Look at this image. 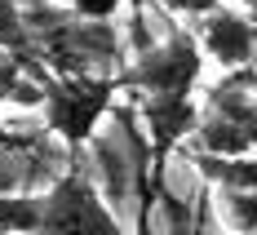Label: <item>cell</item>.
Wrapping results in <instances>:
<instances>
[{
    "label": "cell",
    "instance_id": "1",
    "mask_svg": "<svg viewBox=\"0 0 257 235\" xmlns=\"http://www.w3.org/2000/svg\"><path fill=\"white\" fill-rule=\"evenodd\" d=\"M27 71H36L49 133L62 138L71 151H80L98 133V125L106 120V111L115 106V93H120V80L98 76V71H67V76H53L40 67H27Z\"/></svg>",
    "mask_w": 257,
    "mask_h": 235
},
{
    "label": "cell",
    "instance_id": "2",
    "mask_svg": "<svg viewBox=\"0 0 257 235\" xmlns=\"http://www.w3.org/2000/svg\"><path fill=\"white\" fill-rule=\"evenodd\" d=\"M36 235H128V231L120 226V217L106 209L93 178L80 173V169H67L40 195Z\"/></svg>",
    "mask_w": 257,
    "mask_h": 235
},
{
    "label": "cell",
    "instance_id": "3",
    "mask_svg": "<svg viewBox=\"0 0 257 235\" xmlns=\"http://www.w3.org/2000/svg\"><path fill=\"white\" fill-rule=\"evenodd\" d=\"M200 120V102L195 93H142V125H147V142H151V186L142 191V226L151 217L155 200H169V156L195 133Z\"/></svg>",
    "mask_w": 257,
    "mask_h": 235
},
{
    "label": "cell",
    "instance_id": "4",
    "mask_svg": "<svg viewBox=\"0 0 257 235\" xmlns=\"http://www.w3.org/2000/svg\"><path fill=\"white\" fill-rule=\"evenodd\" d=\"M204 53L195 45V36L186 27H173L160 45L142 49L124 71H115L120 89H138V93H195L200 71H204Z\"/></svg>",
    "mask_w": 257,
    "mask_h": 235
},
{
    "label": "cell",
    "instance_id": "5",
    "mask_svg": "<svg viewBox=\"0 0 257 235\" xmlns=\"http://www.w3.org/2000/svg\"><path fill=\"white\" fill-rule=\"evenodd\" d=\"M195 45L204 58H213L222 71H235V67H248L253 62V14L239 9V5H213L208 14L195 18Z\"/></svg>",
    "mask_w": 257,
    "mask_h": 235
},
{
    "label": "cell",
    "instance_id": "6",
    "mask_svg": "<svg viewBox=\"0 0 257 235\" xmlns=\"http://www.w3.org/2000/svg\"><path fill=\"white\" fill-rule=\"evenodd\" d=\"M200 111H213L222 120H235V125H257V84H253V62L248 67H235V71H222L217 84H208Z\"/></svg>",
    "mask_w": 257,
    "mask_h": 235
},
{
    "label": "cell",
    "instance_id": "7",
    "mask_svg": "<svg viewBox=\"0 0 257 235\" xmlns=\"http://www.w3.org/2000/svg\"><path fill=\"white\" fill-rule=\"evenodd\" d=\"M191 138L200 142L204 156H226V160L231 156H253L257 125H235V120H222V115H213V111H200Z\"/></svg>",
    "mask_w": 257,
    "mask_h": 235
},
{
    "label": "cell",
    "instance_id": "8",
    "mask_svg": "<svg viewBox=\"0 0 257 235\" xmlns=\"http://www.w3.org/2000/svg\"><path fill=\"white\" fill-rule=\"evenodd\" d=\"M195 169L204 173L208 182L217 186V191H231V186H239V191H257V160L253 156H195Z\"/></svg>",
    "mask_w": 257,
    "mask_h": 235
},
{
    "label": "cell",
    "instance_id": "9",
    "mask_svg": "<svg viewBox=\"0 0 257 235\" xmlns=\"http://www.w3.org/2000/svg\"><path fill=\"white\" fill-rule=\"evenodd\" d=\"M40 195H0V235H36Z\"/></svg>",
    "mask_w": 257,
    "mask_h": 235
},
{
    "label": "cell",
    "instance_id": "10",
    "mask_svg": "<svg viewBox=\"0 0 257 235\" xmlns=\"http://www.w3.org/2000/svg\"><path fill=\"white\" fill-rule=\"evenodd\" d=\"M222 209H226V222L235 226V235H253L257 231V191H222Z\"/></svg>",
    "mask_w": 257,
    "mask_h": 235
},
{
    "label": "cell",
    "instance_id": "11",
    "mask_svg": "<svg viewBox=\"0 0 257 235\" xmlns=\"http://www.w3.org/2000/svg\"><path fill=\"white\" fill-rule=\"evenodd\" d=\"M0 53L14 58V62L27 53V27H23V9H18V0L0 5Z\"/></svg>",
    "mask_w": 257,
    "mask_h": 235
},
{
    "label": "cell",
    "instance_id": "12",
    "mask_svg": "<svg viewBox=\"0 0 257 235\" xmlns=\"http://www.w3.org/2000/svg\"><path fill=\"white\" fill-rule=\"evenodd\" d=\"M62 5H71L80 18H111L124 0H62ZM128 5H142V0H128Z\"/></svg>",
    "mask_w": 257,
    "mask_h": 235
},
{
    "label": "cell",
    "instance_id": "13",
    "mask_svg": "<svg viewBox=\"0 0 257 235\" xmlns=\"http://www.w3.org/2000/svg\"><path fill=\"white\" fill-rule=\"evenodd\" d=\"M23 62H14V58H0V106L14 102V89H18V80H23Z\"/></svg>",
    "mask_w": 257,
    "mask_h": 235
},
{
    "label": "cell",
    "instance_id": "14",
    "mask_svg": "<svg viewBox=\"0 0 257 235\" xmlns=\"http://www.w3.org/2000/svg\"><path fill=\"white\" fill-rule=\"evenodd\" d=\"M169 14H178V18H200V14H208L213 5H222V0H160Z\"/></svg>",
    "mask_w": 257,
    "mask_h": 235
},
{
    "label": "cell",
    "instance_id": "15",
    "mask_svg": "<svg viewBox=\"0 0 257 235\" xmlns=\"http://www.w3.org/2000/svg\"><path fill=\"white\" fill-rule=\"evenodd\" d=\"M186 235H204V222L195 217V222H191V231H186Z\"/></svg>",
    "mask_w": 257,
    "mask_h": 235
},
{
    "label": "cell",
    "instance_id": "16",
    "mask_svg": "<svg viewBox=\"0 0 257 235\" xmlns=\"http://www.w3.org/2000/svg\"><path fill=\"white\" fill-rule=\"evenodd\" d=\"M253 5H257V0H239V9H248V14H253Z\"/></svg>",
    "mask_w": 257,
    "mask_h": 235
},
{
    "label": "cell",
    "instance_id": "17",
    "mask_svg": "<svg viewBox=\"0 0 257 235\" xmlns=\"http://www.w3.org/2000/svg\"><path fill=\"white\" fill-rule=\"evenodd\" d=\"M0 5H9V0H0Z\"/></svg>",
    "mask_w": 257,
    "mask_h": 235
}]
</instances>
